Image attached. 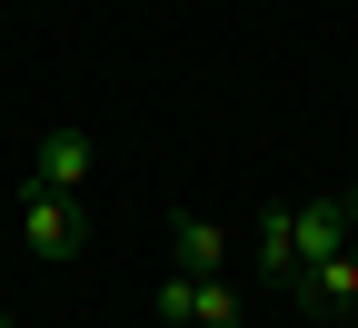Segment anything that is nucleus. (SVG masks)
Listing matches in <instances>:
<instances>
[{
    "mask_svg": "<svg viewBox=\"0 0 358 328\" xmlns=\"http://www.w3.org/2000/svg\"><path fill=\"white\" fill-rule=\"evenodd\" d=\"M20 249L70 259V249H80V209H70L60 190H20Z\"/></svg>",
    "mask_w": 358,
    "mask_h": 328,
    "instance_id": "f03ea898",
    "label": "nucleus"
},
{
    "mask_svg": "<svg viewBox=\"0 0 358 328\" xmlns=\"http://www.w3.org/2000/svg\"><path fill=\"white\" fill-rule=\"evenodd\" d=\"M159 318H169V328H239V289H229V278L169 269V278H159Z\"/></svg>",
    "mask_w": 358,
    "mask_h": 328,
    "instance_id": "f257e3e1",
    "label": "nucleus"
},
{
    "mask_svg": "<svg viewBox=\"0 0 358 328\" xmlns=\"http://www.w3.org/2000/svg\"><path fill=\"white\" fill-rule=\"evenodd\" d=\"M348 328H358V299H348Z\"/></svg>",
    "mask_w": 358,
    "mask_h": 328,
    "instance_id": "1a4fd4ad",
    "label": "nucleus"
},
{
    "mask_svg": "<svg viewBox=\"0 0 358 328\" xmlns=\"http://www.w3.org/2000/svg\"><path fill=\"white\" fill-rule=\"evenodd\" d=\"M299 299L348 318V299H358V239H348V249H329V259H308V269H299Z\"/></svg>",
    "mask_w": 358,
    "mask_h": 328,
    "instance_id": "20e7f679",
    "label": "nucleus"
},
{
    "mask_svg": "<svg viewBox=\"0 0 358 328\" xmlns=\"http://www.w3.org/2000/svg\"><path fill=\"white\" fill-rule=\"evenodd\" d=\"M348 239H358V190H348Z\"/></svg>",
    "mask_w": 358,
    "mask_h": 328,
    "instance_id": "6e6552de",
    "label": "nucleus"
},
{
    "mask_svg": "<svg viewBox=\"0 0 358 328\" xmlns=\"http://www.w3.org/2000/svg\"><path fill=\"white\" fill-rule=\"evenodd\" d=\"M80 179H90V139H80L70 120H60V129H40V150H30V190H60V199H70Z\"/></svg>",
    "mask_w": 358,
    "mask_h": 328,
    "instance_id": "7ed1b4c3",
    "label": "nucleus"
},
{
    "mask_svg": "<svg viewBox=\"0 0 358 328\" xmlns=\"http://www.w3.org/2000/svg\"><path fill=\"white\" fill-rule=\"evenodd\" d=\"M259 278H299V209L259 219Z\"/></svg>",
    "mask_w": 358,
    "mask_h": 328,
    "instance_id": "0eeeda50",
    "label": "nucleus"
},
{
    "mask_svg": "<svg viewBox=\"0 0 358 328\" xmlns=\"http://www.w3.org/2000/svg\"><path fill=\"white\" fill-rule=\"evenodd\" d=\"M169 249H179V269H189V278H219V269H229V229H219V219H179Z\"/></svg>",
    "mask_w": 358,
    "mask_h": 328,
    "instance_id": "423d86ee",
    "label": "nucleus"
},
{
    "mask_svg": "<svg viewBox=\"0 0 358 328\" xmlns=\"http://www.w3.org/2000/svg\"><path fill=\"white\" fill-rule=\"evenodd\" d=\"M329 249H348V199H338V190H329V199H299V269L329 259Z\"/></svg>",
    "mask_w": 358,
    "mask_h": 328,
    "instance_id": "39448f33",
    "label": "nucleus"
},
{
    "mask_svg": "<svg viewBox=\"0 0 358 328\" xmlns=\"http://www.w3.org/2000/svg\"><path fill=\"white\" fill-rule=\"evenodd\" d=\"M0 328H10V318H0Z\"/></svg>",
    "mask_w": 358,
    "mask_h": 328,
    "instance_id": "9d476101",
    "label": "nucleus"
}]
</instances>
